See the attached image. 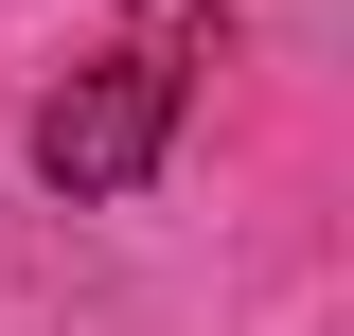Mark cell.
Returning a JSON list of instances; mask_svg holds the SVG:
<instances>
[{
	"mask_svg": "<svg viewBox=\"0 0 354 336\" xmlns=\"http://www.w3.org/2000/svg\"><path fill=\"white\" fill-rule=\"evenodd\" d=\"M195 36H213V0H142L124 36L36 106V177H53V195H142V177H160L177 88H195Z\"/></svg>",
	"mask_w": 354,
	"mask_h": 336,
	"instance_id": "cell-1",
	"label": "cell"
}]
</instances>
